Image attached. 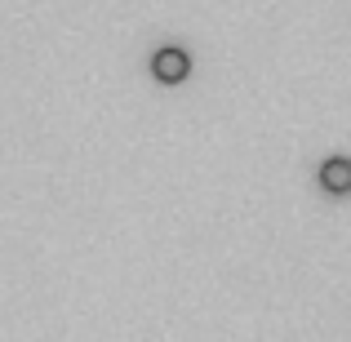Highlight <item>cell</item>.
Listing matches in <instances>:
<instances>
[{"instance_id": "obj_1", "label": "cell", "mask_w": 351, "mask_h": 342, "mask_svg": "<svg viewBox=\"0 0 351 342\" xmlns=\"http://www.w3.org/2000/svg\"><path fill=\"white\" fill-rule=\"evenodd\" d=\"M152 71H156V80H160V85H182V80H187V71H191V58L182 49H173V45H165V49H156Z\"/></svg>"}, {"instance_id": "obj_2", "label": "cell", "mask_w": 351, "mask_h": 342, "mask_svg": "<svg viewBox=\"0 0 351 342\" xmlns=\"http://www.w3.org/2000/svg\"><path fill=\"white\" fill-rule=\"evenodd\" d=\"M320 187H325L329 196H351V160L347 156H329V160L320 164Z\"/></svg>"}]
</instances>
